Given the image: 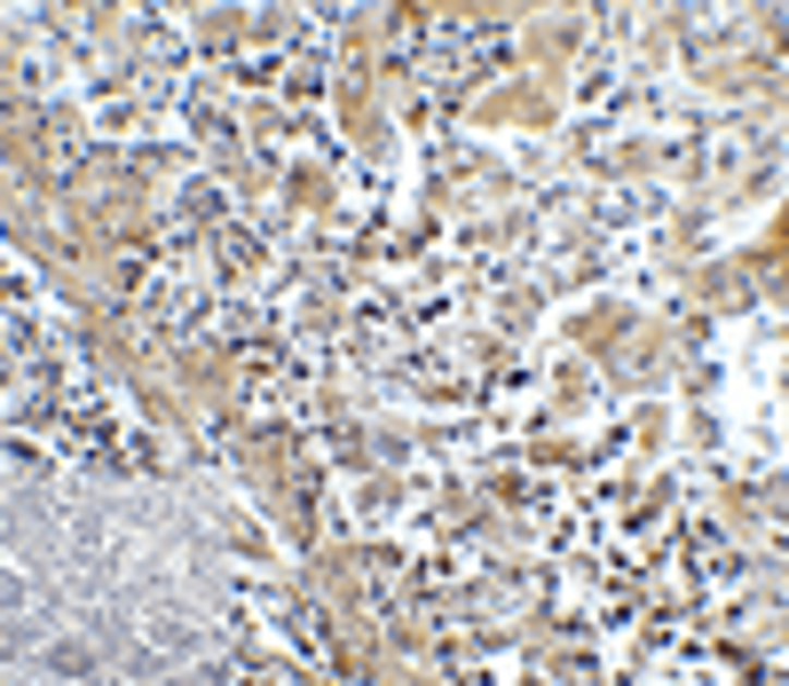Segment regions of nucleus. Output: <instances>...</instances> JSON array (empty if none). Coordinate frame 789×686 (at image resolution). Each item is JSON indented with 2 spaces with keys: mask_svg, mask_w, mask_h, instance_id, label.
<instances>
[{
  "mask_svg": "<svg viewBox=\"0 0 789 686\" xmlns=\"http://www.w3.org/2000/svg\"><path fill=\"white\" fill-rule=\"evenodd\" d=\"M742 158H750V135H742V126H735V135H718V143L703 150V167H711V174H735V167H742Z\"/></svg>",
  "mask_w": 789,
  "mask_h": 686,
  "instance_id": "f257e3e1",
  "label": "nucleus"
}]
</instances>
